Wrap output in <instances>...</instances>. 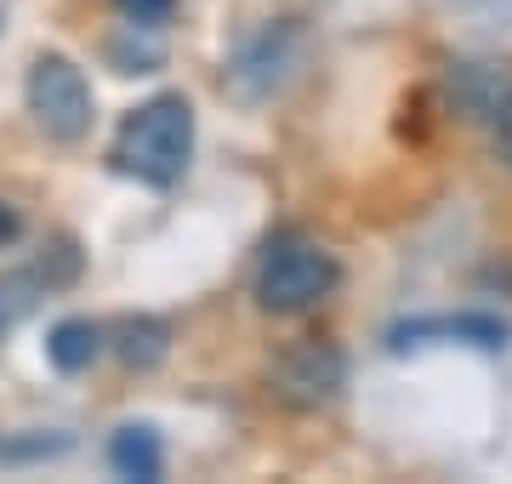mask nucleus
Returning <instances> with one entry per match:
<instances>
[{"label":"nucleus","mask_w":512,"mask_h":484,"mask_svg":"<svg viewBox=\"0 0 512 484\" xmlns=\"http://www.w3.org/2000/svg\"><path fill=\"white\" fill-rule=\"evenodd\" d=\"M188 154H194V109L183 92H160L120 120L109 160L114 171H126L148 188H177L188 171Z\"/></svg>","instance_id":"obj_1"},{"label":"nucleus","mask_w":512,"mask_h":484,"mask_svg":"<svg viewBox=\"0 0 512 484\" xmlns=\"http://www.w3.org/2000/svg\"><path fill=\"white\" fill-rule=\"evenodd\" d=\"M342 280V268L319 240L308 234H279L268 251H262V268H256V308L262 314H302L313 302H325Z\"/></svg>","instance_id":"obj_2"},{"label":"nucleus","mask_w":512,"mask_h":484,"mask_svg":"<svg viewBox=\"0 0 512 484\" xmlns=\"http://www.w3.org/2000/svg\"><path fill=\"white\" fill-rule=\"evenodd\" d=\"M29 114L52 143H80L92 131V86L63 52L29 63Z\"/></svg>","instance_id":"obj_3"},{"label":"nucleus","mask_w":512,"mask_h":484,"mask_svg":"<svg viewBox=\"0 0 512 484\" xmlns=\"http://www.w3.org/2000/svg\"><path fill=\"white\" fill-rule=\"evenodd\" d=\"M342 382H348V359H342L336 342H319V336L291 342V348L268 365V388H274L279 405H291V410L330 405V399L342 393Z\"/></svg>","instance_id":"obj_4"},{"label":"nucleus","mask_w":512,"mask_h":484,"mask_svg":"<svg viewBox=\"0 0 512 484\" xmlns=\"http://www.w3.org/2000/svg\"><path fill=\"white\" fill-rule=\"evenodd\" d=\"M296 46H302V29H296V23H268V29L234 57V69H228V92L245 97V103L279 92V86L291 80Z\"/></svg>","instance_id":"obj_5"},{"label":"nucleus","mask_w":512,"mask_h":484,"mask_svg":"<svg viewBox=\"0 0 512 484\" xmlns=\"http://www.w3.org/2000/svg\"><path fill=\"white\" fill-rule=\"evenodd\" d=\"M114 354L126 359L131 371H154L165 354H171V325L154 314H126V319H114Z\"/></svg>","instance_id":"obj_6"},{"label":"nucleus","mask_w":512,"mask_h":484,"mask_svg":"<svg viewBox=\"0 0 512 484\" xmlns=\"http://www.w3.org/2000/svg\"><path fill=\"white\" fill-rule=\"evenodd\" d=\"M103 354V325L97 319H57L52 325V336H46V359H52L63 376H74V371H92V359Z\"/></svg>","instance_id":"obj_7"},{"label":"nucleus","mask_w":512,"mask_h":484,"mask_svg":"<svg viewBox=\"0 0 512 484\" xmlns=\"http://www.w3.org/2000/svg\"><path fill=\"white\" fill-rule=\"evenodd\" d=\"M109 462H114V473H120V479L154 484V479H160V467H165L160 433L148 428V422H131V428H120V433L109 439Z\"/></svg>","instance_id":"obj_8"},{"label":"nucleus","mask_w":512,"mask_h":484,"mask_svg":"<svg viewBox=\"0 0 512 484\" xmlns=\"http://www.w3.org/2000/svg\"><path fill=\"white\" fill-rule=\"evenodd\" d=\"M46 291H52V285H46V274H40V262L35 268H18V274H0V331H12Z\"/></svg>","instance_id":"obj_9"},{"label":"nucleus","mask_w":512,"mask_h":484,"mask_svg":"<svg viewBox=\"0 0 512 484\" xmlns=\"http://www.w3.org/2000/svg\"><path fill=\"white\" fill-rule=\"evenodd\" d=\"M114 12H120V23H137V29H165L177 0H114Z\"/></svg>","instance_id":"obj_10"},{"label":"nucleus","mask_w":512,"mask_h":484,"mask_svg":"<svg viewBox=\"0 0 512 484\" xmlns=\"http://www.w3.org/2000/svg\"><path fill=\"white\" fill-rule=\"evenodd\" d=\"M495 154H501V166L512 171V92L495 103Z\"/></svg>","instance_id":"obj_11"},{"label":"nucleus","mask_w":512,"mask_h":484,"mask_svg":"<svg viewBox=\"0 0 512 484\" xmlns=\"http://www.w3.org/2000/svg\"><path fill=\"white\" fill-rule=\"evenodd\" d=\"M18 234H23V217H18V211H12L6 200H0V245H12Z\"/></svg>","instance_id":"obj_12"}]
</instances>
